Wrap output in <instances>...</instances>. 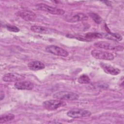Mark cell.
<instances>
[{
    "label": "cell",
    "mask_w": 124,
    "mask_h": 124,
    "mask_svg": "<svg viewBox=\"0 0 124 124\" xmlns=\"http://www.w3.org/2000/svg\"><path fill=\"white\" fill-rule=\"evenodd\" d=\"M36 7L37 9L45 11L51 14L57 15H63L65 13V11L62 9L53 7L45 3H38L36 5Z\"/></svg>",
    "instance_id": "obj_4"
},
{
    "label": "cell",
    "mask_w": 124,
    "mask_h": 124,
    "mask_svg": "<svg viewBox=\"0 0 124 124\" xmlns=\"http://www.w3.org/2000/svg\"><path fill=\"white\" fill-rule=\"evenodd\" d=\"M91 55L94 58L100 60L111 61L114 58V56L112 53L98 49L92 50Z\"/></svg>",
    "instance_id": "obj_6"
},
{
    "label": "cell",
    "mask_w": 124,
    "mask_h": 124,
    "mask_svg": "<svg viewBox=\"0 0 124 124\" xmlns=\"http://www.w3.org/2000/svg\"><path fill=\"white\" fill-rule=\"evenodd\" d=\"M31 30L34 32L41 34L48 33L51 32V30L48 28L38 25H33L31 27Z\"/></svg>",
    "instance_id": "obj_14"
},
{
    "label": "cell",
    "mask_w": 124,
    "mask_h": 124,
    "mask_svg": "<svg viewBox=\"0 0 124 124\" xmlns=\"http://www.w3.org/2000/svg\"><path fill=\"white\" fill-rule=\"evenodd\" d=\"M43 107L47 110H54L66 105L65 102L59 99H52L45 101L43 103Z\"/></svg>",
    "instance_id": "obj_2"
},
{
    "label": "cell",
    "mask_w": 124,
    "mask_h": 124,
    "mask_svg": "<svg viewBox=\"0 0 124 124\" xmlns=\"http://www.w3.org/2000/svg\"><path fill=\"white\" fill-rule=\"evenodd\" d=\"M100 65L104 71L108 74L116 76L119 74L121 72L119 69L114 67L109 64L101 63Z\"/></svg>",
    "instance_id": "obj_11"
},
{
    "label": "cell",
    "mask_w": 124,
    "mask_h": 124,
    "mask_svg": "<svg viewBox=\"0 0 124 124\" xmlns=\"http://www.w3.org/2000/svg\"><path fill=\"white\" fill-rule=\"evenodd\" d=\"M25 78V76L17 73H7L3 75L2 80L5 82H16Z\"/></svg>",
    "instance_id": "obj_10"
},
{
    "label": "cell",
    "mask_w": 124,
    "mask_h": 124,
    "mask_svg": "<svg viewBox=\"0 0 124 124\" xmlns=\"http://www.w3.org/2000/svg\"><path fill=\"white\" fill-rule=\"evenodd\" d=\"M53 97L62 100L74 101L78 99L79 95L77 93L72 92L62 91L55 93L53 95Z\"/></svg>",
    "instance_id": "obj_1"
},
{
    "label": "cell",
    "mask_w": 124,
    "mask_h": 124,
    "mask_svg": "<svg viewBox=\"0 0 124 124\" xmlns=\"http://www.w3.org/2000/svg\"><path fill=\"white\" fill-rule=\"evenodd\" d=\"M15 115L12 113L1 115L0 118V124H3L11 121L15 119Z\"/></svg>",
    "instance_id": "obj_17"
},
{
    "label": "cell",
    "mask_w": 124,
    "mask_h": 124,
    "mask_svg": "<svg viewBox=\"0 0 124 124\" xmlns=\"http://www.w3.org/2000/svg\"><path fill=\"white\" fill-rule=\"evenodd\" d=\"M46 52L59 56L67 57L69 53L65 49L55 45H50L46 46Z\"/></svg>",
    "instance_id": "obj_8"
},
{
    "label": "cell",
    "mask_w": 124,
    "mask_h": 124,
    "mask_svg": "<svg viewBox=\"0 0 124 124\" xmlns=\"http://www.w3.org/2000/svg\"><path fill=\"white\" fill-rule=\"evenodd\" d=\"M91 111L79 108H74L68 111L67 115L72 118H80L88 117L91 115Z\"/></svg>",
    "instance_id": "obj_5"
},
{
    "label": "cell",
    "mask_w": 124,
    "mask_h": 124,
    "mask_svg": "<svg viewBox=\"0 0 124 124\" xmlns=\"http://www.w3.org/2000/svg\"><path fill=\"white\" fill-rule=\"evenodd\" d=\"M103 37L108 38V39L113 40L115 41H121L123 39L122 36L118 33H114L112 32H108V33H103Z\"/></svg>",
    "instance_id": "obj_16"
},
{
    "label": "cell",
    "mask_w": 124,
    "mask_h": 124,
    "mask_svg": "<svg viewBox=\"0 0 124 124\" xmlns=\"http://www.w3.org/2000/svg\"><path fill=\"white\" fill-rule=\"evenodd\" d=\"M6 27L7 29L9 31H13L15 32H18L20 30L16 26L14 25H7L6 26Z\"/></svg>",
    "instance_id": "obj_20"
},
{
    "label": "cell",
    "mask_w": 124,
    "mask_h": 124,
    "mask_svg": "<svg viewBox=\"0 0 124 124\" xmlns=\"http://www.w3.org/2000/svg\"><path fill=\"white\" fill-rule=\"evenodd\" d=\"M15 87L18 90H31L34 87V84L29 81H18L15 83Z\"/></svg>",
    "instance_id": "obj_12"
},
{
    "label": "cell",
    "mask_w": 124,
    "mask_h": 124,
    "mask_svg": "<svg viewBox=\"0 0 124 124\" xmlns=\"http://www.w3.org/2000/svg\"><path fill=\"white\" fill-rule=\"evenodd\" d=\"M84 37L87 41H90L93 39L102 38L103 37V33L98 32H88L84 35Z\"/></svg>",
    "instance_id": "obj_15"
},
{
    "label": "cell",
    "mask_w": 124,
    "mask_h": 124,
    "mask_svg": "<svg viewBox=\"0 0 124 124\" xmlns=\"http://www.w3.org/2000/svg\"><path fill=\"white\" fill-rule=\"evenodd\" d=\"M78 82L81 84H88L91 82L90 78L89 77L85 74L81 75L78 79Z\"/></svg>",
    "instance_id": "obj_18"
},
{
    "label": "cell",
    "mask_w": 124,
    "mask_h": 124,
    "mask_svg": "<svg viewBox=\"0 0 124 124\" xmlns=\"http://www.w3.org/2000/svg\"><path fill=\"white\" fill-rule=\"evenodd\" d=\"M17 15L27 21H33L36 19V15L31 11L24 10L18 11Z\"/></svg>",
    "instance_id": "obj_9"
},
{
    "label": "cell",
    "mask_w": 124,
    "mask_h": 124,
    "mask_svg": "<svg viewBox=\"0 0 124 124\" xmlns=\"http://www.w3.org/2000/svg\"><path fill=\"white\" fill-rule=\"evenodd\" d=\"M90 16L94 21L97 24H100L102 21L101 17L97 14L94 13H90L89 14Z\"/></svg>",
    "instance_id": "obj_19"
},
{
    "label": "cell",
    "mask_w": 124,
    "mask_h": 124,
    "mask_svg": "<svg viewBox=\"0 0 124 124\" xmlns=\"http://www.w3.org/2000/svg\"><path fill=\"white\" fill-rule=\"evenodd\" d=\"M94 46L100 48L114 51H122L124 50V47L122 46L111 44L105 41L96 42L94 44Z\"/></svg>",
    "instance_id": "obj_3"
},
{
    "label": "cell",
    "mask_w": 124,
    "mask_h": 124,
    "mask_svg": "<svg viewBox=\"0 0 124 124\" xmlns=\"http://www.w3.org/2000/svg\"><path fill=\"white\" fill-rule=\"evenodd\" d=\"M64 19L67 22L75 23L86 20L88 19V17L86 15L82 13H72L67 15Z\"/></svg>",
    "instance_id": "obj_7"
},
{
    "label": "cell",
    "mask_w": 124,
    "mask_h": 124,
    "mask_svg": "<svg viewBox=\"0 0 124 124\" xmlns=\"http://www.w3.org/2000/svg\"><path fill=\"white\" fill-rule=\"evenodd\" d=\"M28 66L29 68L33 71H38L43 69L45 67V65L41 62L39 61H33L30 62Z\"/></svg>",
    "instance_id": "obj_13"
},
{
    "label": "cell",
    "mask_w": 124,
    "mask_h": 124,
    "mask_svg": "<svg viewBox=\"0 0 124 124\" xmlns=\"http://www.w3.org/2000/svg\"><path fill=\"white\" fill-rule=\"evenodd\" d=\"M4 98V93L2 91L0 92V100H2Z\"/></svg>",
    "instance_id": "obj_21"
}]
</instances>
